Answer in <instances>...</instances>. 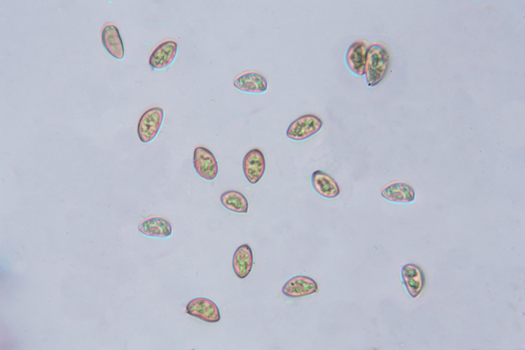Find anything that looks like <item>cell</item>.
Returning <instances> with one entry per match:
<instances>
[{
    "label": "cell",
    "mask_w": 525,
    "mask_h": 350,
    "mask_svg": "<svg viewBox=\"0 0 525 350\" xmlns=\"http://www.w3.org/2000/svg\"><path fill=\"white\" fill-rule=\"evenodd\" d=\"M323 127L321 118L306 115L294 120L287 130V137L294 141H303L314 136Z\"/></svg>",
    "instance_id": "obj_2"
},
{
    "label": "cell",
    "mask_w": 525,
    "mask_h": 350,
    "mask_svg": "<svg viewBox=\"0 0 525 350\" xmlns=\"http://www.w3.org/2000/svg\"><path fill=\"white\" fill-rule=\"evenodd\" d=\"M222 206L227 210L239 214H246L248 211V201L246 197L238 190H230L224 192L220 197Z\"/></svg>",
    "instance_id": "obj_17"
},
{
    "label": "cell",
    "mask_w": 525,
    "mask_h": 350,
    "mask_svg": "<svg viewBox=\"0 0 525 350\" xmlns=\"http://www.w3.org/2000/svg\"><path fill=\"white\" fill-rule=\"evenodd\" d=\"M368 43L365 40L353 42L348 48L346 60L348 69L358 76L365 74L366 67Z\"/></svg>",
    "instance_id": "obj_10"
},
{
    "label": "cell",
    "mask_w": 525,
    "mask_h": 350,
    "mask_svg": "<svg viewBox=\"0 0 525 350\" xmlns=\"http://www.w3.org/2000/svg\"><path fill=\"white\" fill-rule=\"evenodd\" d=\"M193 166L201 178L213 181L219 174V164L215 155L203 146H198L194 151Z\"/></svg>",
    "instance_id": "obj_4"
},
{
    "label": "cell",
    "mask_w": 525,
    "mask_h": 350,
    "mask_svg": "<svg viewBox=\"0 0 525 350\" xmlns=\"http://www.w3.org/2000/svg\"><path fill=\"white\" fill-rule=\"evenodd\" d=\"M401 276L409 296L412 298L419 297L426 285L424 270L414 264H406L402 268Z\"/></svg>",
    "instance_id": "obj_8"
},
{
    "label": "cell",
    "mask_w": 525,
    "mask_h": 350,
    "mask_svg": "<svg viewBox=\"0 0 525 350\" xmlns=\"http://www.w3.org/2000/svg\"><path fill=\"white\" fill-rule=\"evenodd\" d=\"M267 163L264 153L258 149L250 150L244 157L243 171L246 179L251 184L260 182L266 171Z\"/></svg>",
    "instance_id": "obj_6"
},
{
    "label": "cell",
    "mask_w": 525,
    "mask_h": 350,
    "mask_svg": "<svg viewBox=\"0 0 525 350\" xmlns=\"http://www.w3.org/2000/svg\"><path fill=\"white\" fill-rule=\"evenodd\" d=\"M234 85L239 91L260 94L267 92L268 83L266 77L256 72H247L235 78Z\"/></svg>",
    "instance_id": "obj_11"
},
{
    "label": "cell",
    "mask_w": 525,
    "mask_h": 350,
    "mask_svg": "<svg viewBox=\"0 0 525 350\" xmlns=\"http://www.w3.org/2000/svg\"><path fill=\"white\" fill-rule=\"evenodd\" d=\"M387 201L398 203H410L415 200V191L412 186L403 183H396L386 186L381 192Z\"/></svg>",
    "instance_id": "obj_16"
},
{
    "label": "cell",
    "mask_w": 525,
    "mask_h": 350,
    "mask_svg": "<svg viewBox=\"0 0 525 350\" xmlns=\"http://www.w3.org/2000/svg\"><path fill=\"white\" fill-rule=\"evenodd\" d=\"M312 185L316 193L327 199H334L341 193L336 181L322 171H316L312 175Z\"/></svg>",
    "instance_id": "obj_13"
},
{
    "label": "cell",
    "mask_w": 525,
    "mask_h": 350,
    "mask_svg": "<svg viewBox=\"0 0 525 350\" xmlns=\"http://www.w3.org/2000/svg\"><path fill=\"white\" fill-rule=\"evenodd\" d=\"M318 292L317 282L305 276H294L284 285L282 294L286 297L296 299L315 294Z\"/></svg>",
    "instance_id": "obj_7"
},
{
    "label": "cell",
    "mask_w": 525,
    "mask_h": 350,
    "mask_svg": "<svg viewBox=\"0 0 525 350\" xmlns=\"http://www.w3.org/2000/svg\"><path fill=\"white\" fill-rule=\"evenodd\" d=\"M164 117L165 112L162 108L154 107L144 112L138 125L139 137L141 142L148 143L155 139L161 129Z\"/></svg>",
    "instance_id": "obj_3"
},
{
    "label": "cell",
    "mask_w": 525,
    "mask_h": 350,
    "mask_svg": "<svg viewBox=\"0 0 525 350\" xmlns=\"http://www.w3.org/2000/svg\"><path fill=\"white\" fill-rule=\"evenodd\" d=\"M186 313L202 321L216 323L220 321V311L217 304L207 298H196L191 300L186 306Z\"/></svg>",
    "instance_id": "obj_5"
},
{
    "label": "cell",
    "mask_w": 525,
    "mask_h": 350,
    "mask_svg": "<svg viewBox=\"0 0 525 350\" xmlns=\"http://www.w3.org/2000/svg\"><path fill=\"white\" fill-rule=\"evenodd\" d=\"M101 41L107 52L118 60L125 58V48L118 28L113 25H106L101 32Z\"/></svg>",
    "instance_id": "obj_12"
},
{
    "label": "cell",
    "mask_w": 525,
    "mask_h": 350,
    "mask_svg": "<svg viewBox=\"0 0 525 350\" xmlns=\"http://www.w3.org/2000/svg\"><path fill=\"white\" fill-rule=\"evenodd\" d=\"M177 49L178 44L173 40H167L158 45L149 59V64L152 69L157 70L166 69L175 61Z\"/></svg>",
    "instance_id": "obj_9"
},
{
    "label": "cell",
    "mask_w": 525,
    "mask_h": 350,
    "mask_svg": "<svg viewBox=\"0 0 525 350\" xmlns=\"http://www.w3.org/2000/svg\"><path fill=\"white\" fill-rule=\"evenodd\" d=\"M391 56L389 51L382 43H373L368 48L367 54L366 74L369 86L379 85L385 77L390 67Z\"/></svg>",
    "instance_id": "obj_1"
},
{
    "label": "cell",
    "mask_w": 525,
    "mask_h": 350,
    "mask_svg": "<svg viewBox=\"0 0 525 350\" xmlns=\"http://www.w3.org/2000/svg\"><path fill=\"white\" fill-rule=\"evenodd\" d=\"M232 266L235 275L241 279L246 278L252 272L254 255L248 245L245 244L237 248L233 257Z\"/></svg>",
    "instance_id": "obj_14"
},
{
    "label": "cell",
    "mask_w": 525,
    "mask_h": 350,
    "mask_svg": "<svg viewBox=\"0 0 525 350\" xmlns=\"http://www.w3.org/2000/svg\"><path fill=\"white\" fill-rule=\"evenodd\" d=\"M143 235L153 238H167L172 234L173 228L170 221L161 217H153L143 221L139 228Z\"/></svg>",
    "instance_id": "obj_15"
}]
</instances>
